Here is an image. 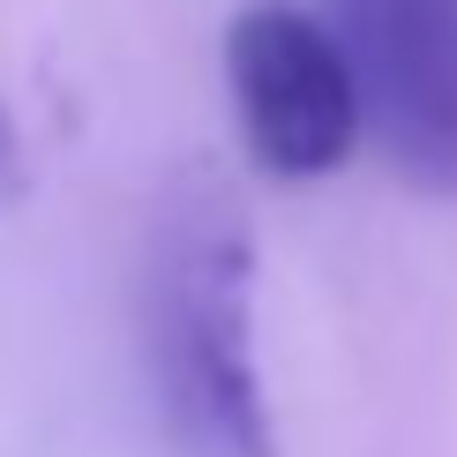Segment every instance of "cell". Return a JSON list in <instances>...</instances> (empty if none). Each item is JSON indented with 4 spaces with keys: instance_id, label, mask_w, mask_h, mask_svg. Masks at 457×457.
I'll list each match as a JSON object with an SVG mask.
<instances>
[{
    "instance_id": "cell-4",
    "label": "cell",
    "mask_w": 457,
    "mask_h": 457,
    "mask_svg": "<svg viewBox=\"0 0 457 457\" xmlns=\"http://www.w3.org/2000/svg\"><path fill=\"white\" fill-rule=\"evenodd\" d=\"M23 180V143H15V120H8V105H0V195Z\"/></svg>"
},
{
    "instance_id": "cell-2",
    "label": "cell",
    "mask_w": 457,
    "mask_h": 457,
    "mask_svg": "<svg viewBox=\"0 0 457 457\" xmlns=\"http://www.w3.org/2000/svg\"><path fill=\"white\" fill-rule=\"evenodd\" d=\"M225 90H233L247 158L278 180L330 173L368 136L345 46H337L330 15L300 8V0H247L225 23Z\"/></svg>"
},
{
    "instance_id": "cell-1",
    "label": "cell",
    "mask_w": 457,
    "mask_h": 457,
    "mask_svg": "<svg viewBox=\"0 0 457 457\" xmlns=\"http://www.w3.org/2000/svg\"><path fill=\"white\" fill-rule=\"evenodd\" d=\"M143 375L180 457H278L255 345V225L211 165L173 173L150 211Z\"/></svg>"
},
{
    "instance_id": "cell-3",
    "label": "cell",
    "mask_w": 457,
    "mask_h": 457,
    "mask_svg": "<svg viewBox=\"0 0 457 457\" xmlns=\"http://www.w3.org/2000/svg\"><path fill=\"white\" fill-rule=\"evenodd\" d=\"M375 150L420 187H457V0H330Z\"/></svg>"
}]
</instances>
